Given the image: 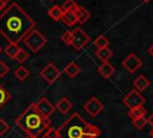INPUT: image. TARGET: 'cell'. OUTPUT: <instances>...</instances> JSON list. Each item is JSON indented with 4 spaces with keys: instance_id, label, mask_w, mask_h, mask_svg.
I'll list each match as a JSON object with an SVG mask.
<instances>
[{
    "instance_id": "8fae6325",
    "label": "cell",
    "mask_w": 153,
    "mask_h": 138,
    "mask_svg": "<svg viewBox=\"0 0 153 138\" xmlns=\"http://www.w3.org/2000/svg\"><path fill=\"white\" fill-rule=\"evenodd\" d=\"M55 108L61 113V114H67L72 108H73V103L67 98V97H62L57 101V103L55 104Z\"/></svg>"
},
{
    "instance_id": "7a4b0ae2",
    "label": "cell",
    "mask_w": 153,
    "mask_h": 138,
    "mask_svg": "<svg viewBox=\"0 0 153 138\" xmlns=\"http://www.w3.org/2000/svg\"><path fill=\"white\" fill-rule=\"evenodd\" d=\"M99 136V127L88 124L79 113H73L59 127V138H98Z\"/></svg>"
},
{
    "instance_id": "ba28073f",
    "label": "cell",
    "mask_w": 153,
    "mask_h": 138,
    "mask_svg": "<svg viewBox=\"0 0 153 138\" xmlns=\"http://www.w3.org/2000/svg\"><path fill=\"white\" fill-rule=\"evenodd\" d=\"M122 65H123V67H124L130 74H133V73H135V72L142 66V61H141L134 53H130V54L122 61Z\"/></svg>"
},
{
    "instance_id": "e0dca14e",
    "label": "cell",
    "mask_w": 153,
    "mask_h": 138,
    "mask_svg": "<svg viewBox=\"0 0 153 138\" xmlns=\"http://www.w3.org/2000/svg\"><path fill=\"white\" fill-rule=\"evenodd\" d=\"M112 50L109 48V47H106V48H102V49H97L96 50V55H97V58L102 61V62H105V61H108L111 56H112Z\"/></svg>"
},
{
    "instance_id": "836d02e7",
    "label": "cell",
    "mask_w": 153,
    "mask_h": 138,
    "mask_svg": "<svg viewBox=\"0 0 153 138\" xmlns=\"http://www.w3.org/2000/svg\"><path fill=\"white\" fill-rule=\"evenodd\" d=\"M147 52H148V54H149L151 56H153V44H152V46L148 48V50H147Z\"/></svg>"
},
{
    "instance_id": "d4e9b609",
    "label": "cell",
    "mask_w": 153,
    "mask_h": 138,
    "mask_svg": "<svg viewBox=\"0 0 153 138\" xmlns=\"http://www.w3.org/2000/svg\"><path fill=\"white\" fill-rule=\"evenodd\" d=\"M78 5H76V2L74 1V0H65V2L62 4V10L63 11H71V10H75V7H76Z\"/></svg>"
},
{
    "instance_id": "74e56055",
    "label": "cell",
    "mask_w": 153,
    "mask_h": 138,
    "mask_svg": "<svg viewBox=\"0 0 153 138\" xmlns=\"http://www.w3.org/2000/svg\"><path fill=\"white\" fill-rule=\"evenodd\" d=\"M1 11H2V10H0V12H1Z\"/></svg>"
},
{
    "instance_id": "30bf717a",
    "label": "cell",
    "mask_w": 153,
    "mask_h": 138,
    "mask_svg": "<svg viewBox=\"0 0 153 138\" xmlns=\"http://www.w3.org/2000/svg\"><path fill=\"white\" fill-rule=\"evenodd\" d=\"M36 107H37V109L39 110V113H41L43 116H47V118H49V116L54 113V110L56 109L55 106H53V104L48 101V98H45V97L41 98V100L36 103Z\"/></svg>"
},
{
    "instance_id": "4fadbf2b",
    "label": "cell",
    "mask_w": 153,
    "mask_h": 138,
    "mask_svg": "<svg viewBox=\"0 0 153 138\" xmlns=\"http://www.w3.org/2000/svg\"><path fill=\"white\" fill-rule=\"evenodd\" d=\"M66 25L72 26L75 23H78V17H76V12L75 10H71V11H63L62 14V19H61Z\"/></svg>"
},
{
    "instance_id": "d6a6232c",
    "label": "cell",
    "mask_w": 153,
    "mask_h": 138,
    "mask_svg": "<svg viewBox=\"0 0 153 138\" xmlns=\"http://www.w3.org/2000/svg\"><path fill=\"white\" fill-rule=\"evenodd\" d=\"M148 124L152 126V128H153V113L149 115V118H148Z\"/></svg>"
},
{
    "instance_id": "44dd1931",
    "label": "cell",
    "mask_w": 153,
    "mask_h": 138,
    "mask_svg": "<svg viewBox=\"0 0 153 138\" xmlns=\"http://www.w3.org/2000/svg\"><path fill=\"white\" fill-rule=\"evenodd\" d=\"M29 76H30V72H29V70L25 68L24 66H19V67H17L16 71H14V77H16L19 82H24Z\"/></svg>"
},
{
    "instance_id": "83f0119b",
    "label": "cell",
    "mask_w": 153,
    "mask_h": 138,
    "mask_svg": "<svg viewBox=\"0 0 153 138\" xmlns=\"http://www.w3.org/2000/svg\"><path fill=\"white\" fill-rule=\"evenodd\" d=\"M8 130H10V125L4 119L0 118V136H4Z\"/></svg>"
},
{
    "instance_id": "1f68e13d",
    "label": "cell",
    "mask_w": 153,
    "mask_h": 138,
    "mask_svg": "<svg viewBox=\"0 0 153 138\" xmlns=\"http://www.w3.org/2000/svg\"><path fill=\"white\" fill-rule=\"evenodd\" d=\"M8 1H10V0H0V10H4Z\"/></svg>"
},
{
    "instance_id": "277c9868",
    "label": "cell",
    "mask_w": 153,
    "mask_h": 138,
    "mask_svg": "<svg viewBox=\"0 0 153 138\" xmlns=\"http://www.w3.org/2000/svg\"><path fill=\"white\" fill-rule=\"evenodd\" d=\"M24 42L25 44L33 52V53H37L39 52L47 43V38L36 29L31 30L24 38Z\"/></svg>"
},
{
    "instance_id": "8992f818",
    "label": "cell",
    "mask_w": 153,
    "mask_h": 138,
    "mask_svg": "<svg viewBox=\"0 0 153 138\" xmlns=\"http://www.w3.org/2000/svg\"><path fill=\"white\" fill-rule=\"evenodd\" d=\"M73 34V38H72V47L75 49V50H80L82 49L90 41V37L88 35L80 28H76L72 31Z\"/></svg>"
},
{
    "instance_id": "ffe728a7",
    "label": "cell",
    "mask_w": 153,
    "mask_h": 138,
    "mask_svg": "<svg viewBox=\"0 0 153 138\" xmlns=\"http://www.w3.org/2000/svg\"><path fill=\"white\" fill-rule=\"evenodd\" d=\"M146 113H147V112H146V109L143 108V106H140V107H135V108L129 109L128 116H129L131 120H135V119H137V118L145 116Z\"/></svg>"
},
{
    "instance_id": "5b68a950",
    "label": "cell",
    "mask_w": 153,
    "mask_h": 138,
    "mask_svg": "<svg viewBox=\"0 0 153 138\" xmlns=\"http://www.w3.org/2000/svg\"><path fill=\"white\" fill-rule=\"evenodd\" d=\"M146 102L145 97L140 94V91H137L136 89L129 91L124 97H123V103L129 108H135V107H140L143 106V103Z\"/></svg>"
},
{
    "instance_id": "2e32d148",
    "label": "cell",
    "mask_w": 153,
    "mask_h": 138,
    "mask_svg": "<svg viewBox=\"0 0 153 138\" xmlns=\"http://www.w3.org/2000/svg\"><path fill=\"white\" fill-rule=\"evenodd\" d=\"M48 14H49V17H50L53 20H55V22H59V20H61V19H62L63 10H62L60 6H57V5H54V6H51V7L49 8V11H48Z\"/></svg>"
},
{
    "instance_id": "f35d334b",
    "label": "cell",
    "mask_w": 153,
    "mask_h": 138,
    "mask_svg": "<svg viewBox=\"0 0 153 138\" xmlns=\"http://www.w3.org/2000/svg\"><path fill=\"white\" fill-rule=\"evenodd\" d=\"M27 138H30V137H27Z\"/></svg>"
},
{
    "instance_id": "9a60e30c",
    "label": "cell",
    "mask_w": 153,
    "mask_h": 138,
    "mask_svg": "<svg viewBox=\"0 0 153 138\" xmlns=\"http://www.w3.org/2000/svg\"><path fill=\"white\" fill-rule=\"evenodd\" d=\"M75 12H76V17H78V23H80V24H84L91 17V13L84 6H79L78 5L75 7Z\"/></svg>"
},
{
    "instance_id": "f546056e",
    "label": "cell",
    "mask_w": 153,
    "mask_h": 138,
    "mask_svg": "<svg viewBox=\"0 0 153 138\" xmlns=\"http://www.w3.org/2000/svg\"><path fill=\"white\" fill-rule=\"evenodd\" d=\"M47 138H59V128L50 127L47 134Z\"/></svg>"
},
{
    "instance_id": "5bb4252c",
    "label": "cell",
    "mask_w": 153,
    "mask_h": 138,
    "mask_svg": "<svg viewBox=\"0 0 153 138\" xmlns=\"http://www.w3.org/2000/svg\"><path fill=\"white\" fill-rule=\"evenodd\" d=\"M149 84H151V82H149L143 74H140V76L136 77V78L134 79V82H133V85H134V88H135L137 91H143V90H146V89L149 86Z\"/></svg>"
},
{
    "instance_id": "4dcf8cb0",
    "label": "cell",
    "mask_w": 153,
    "mask_h": 138,
    "mask_svg": "<svg viewBox=\"0 0 153 138\" xmlns=\"http://www.w3.org/2000/svg\"><path fill=\"white\" fill-rule=\"evenodd\" d=\"M49 128H50V126L49 127H45V128H43L42 131H39L33 138H47V134H48V131H49Z\"/></svg>"
},
{
    "instance_id": "7c38bea8",
    "label": "cell",
    "mask_w": 153,
    "mask_h": 138,
    "mask_svg": "<svg viewBox=\"0 0 153 138\" xmlns=\"http://www.w3.org/2000/svg\"><path fill=\"white\" fill-rule=\"evenodd\" d=\"M98 73H99L103 78L108 79V78H110V77L115 73V67H114L111 64H109L108 61H105V62H103V64L98 67Z\"/></svg>"
},
{
    "instance_id": "6da1fadb",
    "label": "cell",
    "mask_w": 153,
    "mask_h": 138,
    "mask_svg": "<svg viewBox=\"0 0 153 138\" xmlns=\"http://www.w3.org/2000/svg\"><path fill=\"white\" fill-rule=\"evenodd\" d=\"M35 26L36 22L16 2L0 12V34L8 42L19 43Z\"/></svg>"
},
{
    "instance_id": "52a82bcc",
    "label": "cell",
    "mask_w": 153,
    "mask_h": 138,
    "mask_svg": "<svg viewBox=\"0 0 153 138\" xmlns=\"http://www.w3.org/2000/svg\"><path fill=\"white\" fill-rule=\"evenodd\" d=\"M39 74H41V77H42L47 83L53 84V83L60 77L61 71H60L53 62H49V64L39 72Z\"/></svg>"
},
{
    "instance_id": "484cf974",
    "label": "cell",
    "mask_w": 153,
    "mask_h": 138,
    "mask_svg": "<svg viewBox=\"0 0 153 138\" xmlns=\"http://www.w3.org/2000/svg\"><path fill=\"white\" fill-rule=\"evenodd\" d=\"M27 58H29V54H27L23 48H20L19 52H18V54H17V56H16V60H17L19 64H23Z\"/></svg>"
},
{
    "instance_id": "7402d4cb",
    "label": "cell",
    "mask_w": 153,
    "mask_h": 138,
    "mask_svg": "<svg viewBox=\"0 0 153 138\" xmlns=\"http://www.w3.org/2000/svg\"><path fill=\"white\" fill-rule=\"evenodd\" d=\"M11 98V95L10 92L7 91V89L0 84V109L2 108V106H5Z\"/></svg>"
},
{
    "instance_id": "cb8c5ba5",
    "label": "cell",
    "mask_w": 153,
    "mask_h": 138,
    "mask_svg": "<svg viewBox=\"0 0 153 138\" xmlns=\"http://www.w3.org/2000/svg\"><path fill=\"white\" fill-rule=\"evenodd\" d=\"M147 124H148V119L145 118V116H141V118H137V119L133 120V125L136 130H142Z\"/></svg>"
},
{
    "instance_id": "4316f807",
    "label": "cell",
    "mask_w": 153,
    "mask_h": 138,
    "mask_svg": "<svg viewBox=\"0 0 153 138\" xmlns=\"http://www.w3.org/2000/svg\"><path fill=\"white\" fill-rule=\"evenodd\" d=\"M72 38H73L72 31H66V32L62 34V36H61V41H63V43H66V44H68V46H72Z\"/></svg>"
},
{
    "instance_id": "603a6c76",
    "label": "cell",
    "mask_w": 153,
    "mask_h": 138,
    "mask_svg": "<svg viewBox=\"0 0 153 138\" xmlns=\"http://www.w3.org/2000/svg\"><path fill=\"white\" fill-rule=\"evenodd\" d=\"M93 44L96 46V48H97V49L106 48V47H109V40H108V38H106L105 36L100 35V36H98V37H97V38L94 40Z\"/></svg>"
},
{
    "instance_id": "8d00e7d4",
    "label": "cell",
    "mask_w": 153,
    "mask_h": 138,
    "mask_svg": "<svg viewBox=\"0 0 153 138\" xmlns=\"http://www.w3.org/2000/svg\"><path fill=\"white\" fill-rule=\"evenodd\" d=\"M1 52H2V49H1V47H0V53H1Z\"/></svg>"
},
{
    "instance_id": "ac0fdd59",
    "label": "cell",
    "mask_w": 153,
    "mask_h": 138,
    "mask_svg": "<svg viewBox=\"0 0 153 138\" xmlns=\"http://www.w3.org/2000/svg\"><path fill=\"white\" fill-rule=\"evenodd\" d=\"M19 49H20V47L18 46V43L8 42L7 47L5 48V54H6L8 58H11V59H16V56H17Z\"/></svg>"
},
{
    "instance_id": "d590c367",
    "label": "cell",
    "mask_w": 153,
    "mask_h": 138,
    "mask_svg": "<svg viewBox=\"0 0 153 138\" xmlns=\"http://www.w3.org/2000/svg\"><path fill=\"white\" fill-rule=\"evenodd\" d=\"M142 1H143V2H148L149 0H142Z\"/></svg>"
},
{
    "instance_id": "ab89813d",
    "label": "cell",
    "mask_w": 153,
    "mask_h": 138,
    "mask_svg": "<svg viewBox=\"0 0 153 138\" xmlns=\"http://www.w3.org/2000/svg\"><path fill=\"white\" fill-rule=\"evenodd\" d=\"M51 1H53V0H51Z\"/></svg>"
},
{
    "instance_id": "d6986e66",
    "label": "cell",
    "mask_w": 153,
    "mask_h": 138,
    "mask_svg": "<svg viewBox=\"0 0 153 138\" xmlns=\"http://www.w3.org/2000/svg\"><path fill=\"white\" fill-rule=\"evenodd\" d=\"M80 67L75 64V62H69L66 67H65V73L68 76V77H71V78H74V77H76L79 73H80Z\"/></svg>"
},
{
    "instance_id": "3957f363",
    "label": "cell",
    "mask_w": 153,
    "mask_h": 138,
    "mask_svg": "<svg viewBox=\"0 0 153 138\" xmlns=\"http://www.w3.org/2000/svg\"><path fill=\"white\" fill-rule=\"evenodd\" d=\"M16 125L23 130L27 137L33 138L39 131L50 126L49 118L43 116L36 107V103H31L17 119Z\"/></svg>"
},
{
    "instance_id": "e575fe53",
    "label": "cell",
    "mask_w": 153,
    "mask_h": 138,
    "mask_svg": "<svg viewBox=\"0 0 153 138\" xmlns=\"http://www.w3.org/2000/svg\"><path fill=\"white\" fill-rule=\"evenodd\" d=\"M149 134H151V137L153 138V128H152V131H151V133H149Z\"/></svg>"
},
{
    "instance_id": "f1b7e54d",
    "label": "cell",
    "mask_w": 153,
    "mask_h": 138,
    "mask_svg": "<svg viewBox=\"0 0 153 138\" xmlns=\"http://www.w3.org/2000/svg\"><path fill=\"white\" fill-rule=\"evenodd\" d=\"M10 72V67L4 61H0V77H5Z\"/></svg>"
},
{
    "instance_id": "9c48e42d",
    "label": "cell",
    "mask_w": 153,
    "mask_h": 138,
    "mask_svg": "<svg viewBox=\"0 0 153 138\" xmlns=\"http://www.w3.org/2000/svg\"><path fill=\"white\" fill-rule=\"evenodd\" d=\"M84 109L86 110V113L91 116H97L103 109H104V104L97 98V97H91L85 104H84Z\"/></svg>"
}]
</instances>
